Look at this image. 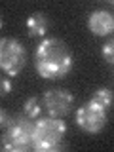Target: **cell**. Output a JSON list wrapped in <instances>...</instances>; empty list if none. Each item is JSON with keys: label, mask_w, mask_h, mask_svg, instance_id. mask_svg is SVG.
Instances as JSON below:
<instances>
[{"label": "cell", "mask_w": 114, "mask_h": 152, "mask_svg": "<svg viewBox=\"0 0 114 152\" xmlns=\"http://www.w3.org/2000/svg\"><path fill=\"white\" fill-rule=\"evenodd\" d=\"M74 57L69 44L61 38L50 36L36 46L34 69L44 80H61L72 70Z\"/></svg>", "instance_id": "cell-1"}, {"label": "cell", "mask_w": 114, "mask_h": 152, "mask_svg": "<svg viewBox=\"0 0 114 152\" xmlns=\"http://www.w3.org/2000/svg\"><path fill=\"white\" fill-rule=\"evenodd\" d=\"M65 133H66V124L63 122V118H53V116L36 118L31 148L38 152L57 150L63 142Z\"/></svg>", "instance_id": "cell-2"}, {"label": "cell", "mask_w": 114, "mask_h": 152, "mask_svg": "<svg viewBox=\"0 0 114 152\" xmlns=\"http://www.w3.org/2000/svg\"><path fill=\"white\" fill-rule=\"evenodd\" d=\"M32 129L34 122L27 118L25 114L17 118H12L10 126L4 129V135L0 137V150L6 152H25L31 148Z\"/></svg>", "instance_id": "cell-3"}, {"label": "cell", "mask_w": 114, "mask_h": 152, "mask_svg": "<svg viewBox=\"0 0 114 152\" xmlns=\"http://www.w3.org/2000/svg\"><path fill=\"white\" fill-rule=\"evenodd\" d=\"M27 48L13 36L0 38V72L6 76H17L27 66Z\"/></svg>", "instance_id": "cell-4"}, {"label": "cell", "mask_w": 114, "mask_h": 152, "mask_svg": "<svg viewBox=\"0 0 114 152\" xmlns=\"http://www.w3.org/2000/svg\"><path fill=\"white\" fill-rule=\"evenodd\" d=\"M76 124L86 133H101L107 126V110L89 99L76 110Z\"/></svg>", "instance_id": "cell-5"}, {"label": "cell", "mask_w": 114, "mask_h": 152, "mask_svg": "<svg viewBox=\"0 0 114 152\" xmlns=\"http://www.w3.org/2000/svg\"><path fill=\"white\" fill-rule=\"evenodd\" d=\"M42 107L53 118H65L74 107V95L69 89L53 88L42 95Z\"/></svg>", "instance_id": "cell-6"}, {"label": "cell", "mask_w": 114, "mask_h": 152, "mask_svg": "<svg viewBox=\"0 0 114 152\" xmlns=\"http://www.w3.org/2000/svg\"><path fill=\"white\" fill-rule=\"evenodd\" d=\"M88 28L95 36H108L114 31V17L107 10H95L88 17Z\"/></svg>", "instance_id": "cell-7"}, {"label": "cell", "mask_w": 114, "mask_h": 152, "mask_svg": "<svg viewBox=\"0 0 114 152\" xmlns=\"http://www.w3.org/2000/svg\"><path fill=\"white\" fill-rule=\"evenodd\" d=\"M50 21L42 12H34L27 17V31L31 36H46Z\"/></svg>", "instance_id": "cell-8"}, {"label": "cell", "mask_w": 114, "mask_h": 152, "mask_svg": "<svg viewBox=\"0 0 114 152\" xmlns=\"http://www.w3.org/2000/svg\"><path fill=\"white\" fill-rule=\"evenodd\" d=\"M42 110H44V107H42V99H38V97H28L27 101L23 103V114H25L27 118H31V120L40 118Z\"/></svg>", "instance_id": "cell-9"}, {"label": "cell", "mask_w": 114, "mask_h": 152, "mask_svg": "<svg viewBox=\"0 0 114 152\" xmlns=\"http://www.w3.org/2000/svg\"><path fill=\"white\" fill-rule=\"evenodd\" d=\"M91 101H95L97 104H101L104 110H108V108L112 107V91L110 88H97L91 97Z\"/></svg>", "instance_id": "cell-10"}, {"label": "cell", "mask_w": 114, "mask_h": 152, "mask_svg": "<svg viewBox=\"0 0 114 152\" xmlns=\"http://www.w3.org/2000/svg\"><path fill=\"white\" fill-rule=\"evenodd\" d=\"M101 53H103L104 59H107V63H112V59H114V42L112 40H108L107 44L101 48Z\"/></svg>", "instance_id": "cell-11"}, {"label": "cell", "mask_w": 114, "mask_h": 152, "mask_svg": "<svg viewBox=\"0 0 114 152\" xmlns=\"http://www.w3.org/2000/svg\"><path fill=\"white\" fill-rule=\"evenodd\" d=\"M10 91H12V80L8 76H0V99L6 97Z\"/></svg>", "instance_id": "cell-12"}, {"label": "cell", "mask_w": 114, "mask_h": 152, "mask_svg": "<svg viewBox=\"0 0 114 152\" xmlns=\"http://www.w3.org/2000/svg\"><path fill=\"white\" fill-rule=\"evenodd\" d=\"M10 122H12V116H10L8 110H4V108H0V129H6L10 126Z\"/></svg>", "instance_id": "cell-13"}, {"label": "cell", "mask_w": 114, "mask_h": 152, "mask_svg": "<svg viewBox=\"0 0 114 152\" xmlns=\"http://www.w3.org/2000/svg\"><path fill=\"white\" fill-rule=\"evenodd\" d=\"M0 27H2V17H0Z\"/></svg>", "instance_id": "cell-14"}]
</instances>
